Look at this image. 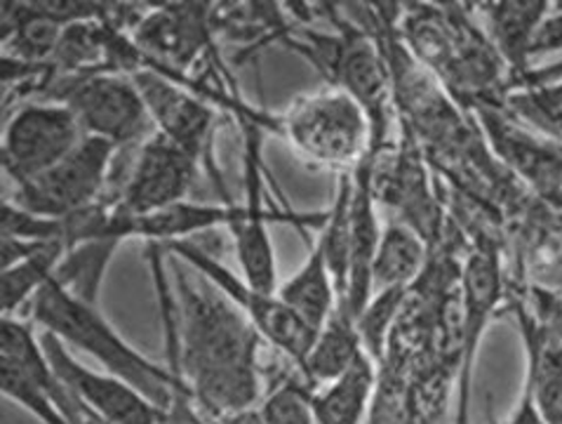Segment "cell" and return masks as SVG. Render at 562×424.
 Returning a JSON list of instances; mask_svg holds the SVG:
<instances>
[{
	"mask_svg": "<svg viewBox=\"0 0 562 424\" xmlns=\"http://www.w3.org/2000/svg\"><path fill=\"white\" fill-rule=\"evenodd\" d=\"M562 47V14H553V18H547L541 22L535 43H532V53H551Z\"/></svg>",
	"mask_w": 562,
	"mask_h": 424,
	"instance_id": "obj_26",
	"label": "cell"
},
{
	"mask_svg": "<svg viewBox=\"0 0 562 424\" xmlns=\"http://www.w3.org/2000/svg\"><path fill=\"white\" fill-rule=\"evenodd\" d=\"M119 149L109 142L82 137L76 149L31 182L14 187L5 201L31 215L66 220L99 203L109 185Z\"/></svg>",
	"mask_w": 562,
	"mask_h": 424,
	"instance_id": "obj_6",
	"label": "cell"
},
{
	"mask_svg": "<svg viewBox=\"0 0 562 424\" xmlns=\"http://www.w3.org/2000/svg\"><path fill=\"white\" fill-rule=\"evenodd\" d=\"M259 146L257 140L247 142V205H243V217L231 226L234 234V248L243 279L263 292H278V267L276 250L269 234V224L278 220L276 210L261 205V168H259Z\"/></svg>",
	"mask_w": 562,
	"mask_h": 424,
	"instance_id": "obj_14",
	"label": "cell"
},
{
	"mask_svg": "<svg viewBox=\"0 0 562 424\" xmlns=\"http://www.w3.org/2000/svg\"><path fill=\"white\" fill-rule=\"evenodd\" d=\"M26 312V321L38 331L55 335L64 347L92 356L99 368L130 382L160 408H168L177 394L191 391L187 380L168 368V364H156L132 347L99 312L97 304L71 295L55 279L33 298Z\"/></svg>",
	"mask_w": 562,
	"mask_h": 424,
	"instance_id": "obj_2",
	"label": "cell"
},
{
	"mask_svg": "<svg viewBox=\"0 0 562 424\" xmlns=\"http://www.w3.org/2000/svg\"><path fill=\"white\" fill-rule=\"evenodd\" d=\"M130 76L144 97L156 133L201 160L214 125L212 109L168 71L151 64H142Z\"/></svg>",
	"mask_w": 562,
	"mask_h": 424,
	"instance_id": "obj_11",
	"label": "cell"
},
{
	"mask_svg": "<svg viewBox=\"0 0 562 424\" xmlns=\"http://www.w3.org/2000/svg\"><path fill=\"white\" fill-rule=\"evenodd\" d=\"M278 295L311 331L321 333L339 304L335 276L327 265L321 241H316V246L311 248L302 269L290 276L283 286H278Z\"/></svg>",
	"mask_w": 562,
	"mask_h": 424,
	"instance_id": "obj_18",
	"label": "cell"
},
{
	"mask_svg": "<svg viewBox=\"0 0 562 424\" xmlns=\"http://www.w3.org/2000/svg\"><path fill=\"white\" fill-rule=\"evenodd\" d=\"M162 248L179 257L181 263H187L193 271L201 274L203 279L217 288L228 302H234L245 314V319L255 325L267 345L283 352L300 370L304 368L318 333L311 331L308 325L280 300L278 292L257 290L255 286L247 283L243 276L234 274L228 267H224L220 259H214L210 253L193 246L189 241L170 243V246Z\"/></svg>",
	"mask_w": 562,
	"mask_h": 424,
	"instance_id": "obj_4",
	"label": "cell"
},
{
	"mask_svg": "<svg viewBox=\"0 0 562 424\" xmlns=\"http://www.w3.org/2000/svg\"><path fill=\"white\" fill-rule=\"evenodd\" d=\"M198 160L181 146L154 133L137 146L119 205L132 217L154 215L189 199L198 179Z\"/></svg>",
	"mask_w": 562,
	"mask_h": 424,
	"instance_id": "obj_10",
	"label": "cell"
},
{
	"mask_svg": "<svg viewBox=\"0 0 562 424\" xmlns=\"http://www.w3.org/2000/svg\"><path fill=\"white\" fill-rule=\"evenodd\" d=\"M0 387L41 424H71L59 408V378L49 366L36 325L3 316L0 331Z\"/></svg>",
	"mask_w": 562,
	"mask_h": 424,
	"instance_id": "obj_8",
	"label": "cell"
},
{
	"mask_svg": "<svg viewBox=\"0 0 562 424\" xmlns=\"http://www.w3.org/2000/svg\"><path fill=\"white\" fill-rule=\"evenodd\" d=\"M527 349L525 382L530 384L547 424H562V342L558 335L520 312Z\"/></svg>",
	"mask_w": 562,
	"mask_h": 424,
	"instance_id": "obj_16",
	"label": "cell"
},
{
	"mask_svg": "<svg viewBox=\"0 0 562 424\" xmlns=\"http://www.w3.org/2000/svg\"><path fill=\"white\" fill-rule=\"evenodd\" d=\"M502 274L497 255L492 250H475L464 269V321H461V347H459V401L457 424L471 420V384L477 349L492 316V309L499 302Z\"/></svg>",
	"mask_w": 562,
	"mask_h": 424,
	"instance_id": "obj_13",
	"label": "cell"
},
{
	"mask_svg": "<svg viewBox=\"0 0 562 424\" xmlns=\"http://www.w3.org/2000/svg\"><path fill=\"white\" fill-rule=\"evenodd\" d=\"M555 335H558V339L562 342V316L555 321V325H553V328H551Z\"/></svg>",
	"mask_w": 562,
	"mask_h": 424,
	"instance_id": "obj_28",
	"label": "cell"
},
{
	"mask_svg": "<svg viewBox=\"0 0 562 424\" xmlns=\"http://www.w3.org/2000/svg\"><path fill=\"white\" fill-rule=\"evenodd\" d=\"M485 18L494 47L516 71L525 74L527 59L532 55V43L541 22L549 18V3H490Z\"/></svg>",
	"mask_w": 562,
	"mask_h": 424,
	"instance_id": "obj_21",
	"label": "cell"
},
{
	"mask_svg": "<svg viewBox=\"0 0 562 424\" xmlns=\"http://www.w3.org/2000/svg\"><path fill=\"white\" fill-rule=\"evenodd\" d=\"M283 130L296 152L323 166L358 168L374 149L368 111L337 86L296 100L285 113Z\"/></svg>",
	"mask_w": 562,
	"mask_h": 424,
	"instance_id": "obj_3",
	"label": "cell"
},
{
	"mask_svg": "<svg viewBox=\"0 0 562 424\" xmlns=\"http://www.w3.org/2000/svg\"><path fill=\"white\" fill-rule=\"evenodd\" d=\"M306 387L296 382L280 384L250 411L224 424H316L311 411V389Z\"/></svg>",
	"mask_w": 562,
	"mask_h": 424,
	"instance_id": "obj_23",
	"label": "cell"
},
{
	"mask_svg": "<svg viewBox=\"0 0 562 424\" xmlns=\"http://www.w3.org/2000/svg\"><path fill=\"white\" fill-rule=\"evenodd\" d=\"M405 292L407 288H389V290L374 292L368 306L362 309V314L358 316L356 325L362 339V347H366V352L372 356V361H379V358L384 356L386 337L405 302Z\"/></svg>",
	"mask_w": 562,
	"mask_h": 424,
	"instance_id": "obj_24",
	"label": "cell"
},
{
	"mask_svg": "<svg viewBox=\"0 0 562 424\" xmlns=\"http://www.w3.org/2000/svg\"><path fill=\"white\" fill-rule=\"evenodd\" d=\"M362 354V347L356 319L337 304L335 314L323 325L321 333L313 342V349L302 368V375L308 387H321L339 378L341 372L349 370Z\"/></svg>",
	"mask_w": 562,
	"mask_h": 424,
	"instance_id": "obj_19",
	"label": "cell"
},
{
	"mask_svg": "<svg viewBox=\"0 0 562 424\" xmlns=\"http://www.w3.org/2000/svg\"><path fill=\"white\" fill-rule=\"evenodd\" d=\"M506 424H547V420H543L539 405L535 401V394L530 384H522V394H520V401L516 405V411L510 413V420Z\"/></svg>",
	"mask_w": 562,
	"mask_h": 424,
	"instance_id": "obj_27",
	"label": "cell"
},
{
	"mask_svg": "<svg viewBox=\"0 0 562 424\" xmlns=\"http://www.w3.org/2000/svg\"><path fill=\"white\" fill-rule=\"evenodd\" d=\"M132 29V45L144 64L168 67V74L175 69L187 71L210 38L205 5H162L146 12Z\"/></svg>",
	"mask_w": 562,
	"mask_h": 424,
	"instance_id": "obj_12",
	"label": "cell"
},
{
	"mask_svg": "<svg viewBox=\"0 0 562 424\" xmlns=\"http://www.w3.org/2000/svg\"><path fill=\"white\" fill-rule=\"evenodd\" d=\"M508 104L527 123L551 137H562V83H530L508 97Z\"/></svg>",
	"mask_w": 562,
	"mask_h": 424,
	"instance_id": "obj_25",
	"label": "cell"
},
{
	"mask_svg": "<svg viewBox=\"0 0 562 424\" xmlns=\"http://www.w3.org/2000/svg\"><path fill=\"white\" fill-rule=\"evenodd\" d=\"M49 366L71 394L106 424H162L165 408L156 405L130 382L106 370H94L76 361L69 347L45 331H38Z\"/></svg>",
	"mask_w": 562,
	"mask_h": 424,
	"instance_id": "obj_9",
	"label": "cell"
},
{
	"mask_svg": "<svg viewBox=\"0 0 562 424\" xmlns=\"http://www.w3.org/2000/svg\"><path fill=\"white\" fill-rule=\"evenodd\" d=\"M82 130L64 102H31L16 109L3 133V170L12 187L41 177L82 142Z\"/></svg>",
	"mask_w": 562,
	"mask_h": 424,
	"instance_id": "obj_7",
	"label": "cell"
},
{
	"mask_svg": "<svg viewBox=\"0 0 562 424\" xmlns=\"http://www.w3.org/2000/svg\"><path fill=\"white\" fill-rule=\"evenodd\" d=\"M243 217V205L234 203H198L181 201L154 215L132 217V238H146L158 246H170V243L187 241L198 232H210L217 226L231 230Z\"/></svg>",
	"mask_w": 562,
	"mask_h": 424,
	"instance_id": "obj_15",
	"label": "cell"
},
{
	"mask_svg": "<svg viewBox=\"0 0 562 424\" xmlns=\"http://www.w3.org/2000/svg\"><path fill=\"white\" fill-rule=\"evenodd\" d=\"M170 259L177 283V354L168 368L187 380L205 415L228 422L261 401L263 339L240 309L201 274L195 271L191 279L179 257Z\"/></svg>",
	"mask_w": 562,
	"mask_h": 424,
	"instance_id": "obj_1",
	"label": "cell"
},
{
	"mask_svg": "<svg viewBox=\"0 0 562 424\" xmlns=\"http://www.w3.org/2000/svg\"><path fill=\"white\" fill-rule=\"evenodd\" d=\"M426 243L415 226L391 222L379 236L372 259V295L389 288H407L422 274Z\"/></svg>",
	"mask_w": 562,
	"mask_h": 424,
	"instance_id": "obj_20",
	"label": "cell"
},
{
	"mask_svg": "<svg viewBox=\"0 0 562 424\" xmlns=\"http://www.w3.org/2000/svg\"><path fill=\"white\" fill-rule=\"evenodd\" d=\"M374 387V361L370 354H362L339 378L311 391V411L316 424H366Z\"/></svg>",
	"mask_w": 562,
	"mask_h": 424,
	"instance_id": "obj_17",
	"label": "cell"
},
{
	"mask_svg": "<svg viewBox=\"0 0 562 424\" xmlns=\"http://www.w3.org/2000/svg\"><path fill=\"white\" fill-rule=\"evenodd\" d=\"M64 83L57 102L71 109L86 137L109 142L125 152L156 133L144 97L130 74L97 71L74 76Z\"/></svg>",
	"mask_w": 562,
	"mask_h": 424,
	"instance_id": "obj_5",
	"label": "cell"
},
{
	"mask_svg": "<svg viewBox=\"0 0 562 424\" xmlns=\"http://www.w3.org/2000/svg\"><path fill=\"white\" fill-rule=\"evenodd\" d=\"M121 243L113 238H94L76 243L66 250L61 265L55 274V281L71 292V295L99 304V288L104 283L111 257Z\"/></svg>",
	"mask_w": 562,
	"mask_h": 424,
	"instance_id": "obj_22",
	"label": "cell"
}]
</instances>
